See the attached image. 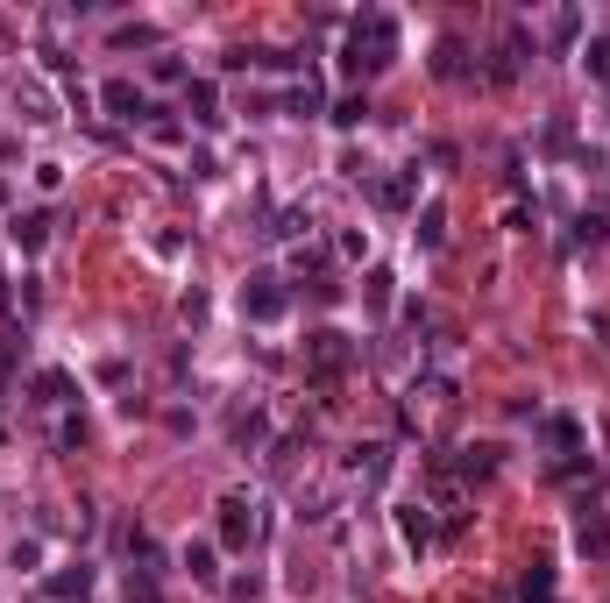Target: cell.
I'll list each match as a JSON object with an SVG mask.
<instances>
[{
	"mask_svg": "<svg viewBox=\"0 0 610 603\" xmlns=\"http://www.w3.org/2000/svg\"><path fill=\"white\" fill-rule=\"evenodd\" d=\"M391 57H398V15H384V8H362V15L348 22L341 71H348V79H376V71H391Z\"/></svg>",
	"mask_w": 610,
	"mask_h": 603,
	"instance_id": "obj_1",
	"label": "cell"
},
{
	"mask_svg": "<svg viewBox=\"0 0 610 603\" xmlns=\"http://www.w3.org/2000/svg\"><path fill=\"white\" fill-rule=\"evenodd\" d=\"M348 362H355V341H348V334H334V327L305 334V369H313L320 384H334V376H348Z\"/></svg>",
	"mask_w": 610,
	"mask_h": 603,
	"instance_id": "obj_2",
	"label": "cell"
},
{
	"mask_svg": "<svg viewBox=\"0 0 610 603\" xmlns=\"http://www.w3.org/2000/svg\"><path fill=\"white\" fill-rule=\"evenodd\" d=\"M284 306H291V291H284V277L256 270V277L242 284V313H249V320H284Z\"/></svg>",
	"mask_w": 610,
	"mask_h": 603,
	"instance_id": "obj_3",
	"label": "cell"
},
{
	"mask_svg": "<svg viewBox=\"0 0 610 603\" xmlns=\"http://www.w3.org/2000/svg\"><path fill=\"white\" fill-rule=\"evenodd\" d=\"M220 540H227V547H249V540H256V504H249L242 490L220 497Z\"/></svg>",
	"mask_w": 610,
	"mask_h": 603,
	"instance_id": "obj_4",
	"label": "cell"
},
{
	"mask_svg": "<svg viewBox=\"0 0 610 603\" xmlns=\"http://www.w3.org/2000/svg\"><path fill=\"white\" fill-rule=\"evenodd\" d=\"M575 547H582L589 561H610V511L575 504Z\"/></svg>",
	"mask_w": 610,
	"mask_h": 603,
	"instance_id": "obj_5",
	"label": "cell"
},
{
	"mask_svg": "<svg viewBox=\"0 0 610 603\" xmlns=\"http://www.w3.org/2000/svg\"><path fill=\"white\" fill-rule=\"evenodd\" d=\"M100 107H107L114 121H149V114H157V107H149V93H142L135 79H114V86L100 93Z\"/></svg>",
	"mask_w": 610,
	"mask_h": 603,
	"instance_id": "obj_6",
	"label": "cell"
},
{
	"mask_svg": "<svg viewBox=\"0 0 610 603\" xmlns=\"http://www.w3.org/2000/svg\"><path fill=\"white\" fill-rule=\"evenodd\" d=\"M348 476H362V490H376V483L391 476V447L384 440H362L355 455H348Z\"/></svg>",
	"mask_w": 610,
	"mask_h": 603,
	"instance_id": "obj_7",
	"label": "cell"
},
{
	"mask_svg": "<svg viewBox=\"0 0 610 603\" xmlns=\"http://www.w3.org/2000/svg\"><path fill=\"white\" fill-rule=\"evenodd\" d=\"M525 57H532V43H525V29H511V36L497 43V64H490V79H497V86H511L518 71H525Z\"/></svg>",
	"mask_w": 610,
	"mask_h": 603,
	"instance_id": "obj_8",
	"label": "cell"
},
{
	"mask_svg": "<svg viewBox=\"0 0 610 603\" xmlns=\"http://www.w3.org/2000/svg\"><path fill=\"white\" fill-rule=\"evenodd\" d=\"M284 114H298V121H313V114H327V86L313 79V71H305V79L284 93Z\"/></svg>",
	"mask_w": 610,
	"mask_h": 603,
	"instance_id": "obj_9",
	"label": "cell"
},
{
	"mask_svg": "<svg viewBox=\"0 0 610 603\" xmlns=\"http://www.w3.org/2000/svg\"><path fill=\"white\" fill-rule=\"evenodd\" d=\"M185 114L199 121V128H220L227 114H220V93H213V79H192L185 86Z\"/></svg>",
	"mask_w": 610,
	"mask_h": 603,
	"instance_id": "obj_10",
	"label": "cell"
},
{
	"mask_svg": "<svg viewBox=\"0 0 610 603\" xmlns=\"http://www.w3.org/2000/svg\"><path fill=\"white\" fill-rule=\"evenodd\" d=\"M398 533H405L412 554H426V547H433V511H426V504H398Z\"/></svg>",
	"mask_w": 610,
	"mask_h": 603,
	"instance_id": "obj_11",
	"label": "cell"
},
{
	"mask_svg": "<svg viewBox=\"0 0 610 603\" xmlns=\"http://www.w3.org/2000/svg\"><path fill=\"white\" fill-rule=\"evenodd\" d=\"M86 589H93V568H86V561H71V568H57V575L43 582L50 603H71V596H86Z\"/></svg>",
	"mask_w": 610,
	"mask_h": 603,
	"instance_id": "obj_12",
	"label": "cell"
},
{
	"mask_svg": "<svg viewBox=\"0 0 610 603\" xmlns=\"http://www.w3.org/2000/svg\"><path fill=\"white\" fill-rule=\"evenodd\" d=\"M433 71H440V79H469V43L462 36H440L433 43Z\"/></svg>",
	"mask_w": 610,
	"mask_h": 603,
	"instance_id": "obj_13",
	"label": "cell"
},
{
	"mask_svg": "<svg viewBox=\"0 0 610 603\" xmlns=\"http://www.w3.org/2000/svg\"><path fill=\"white\" fill-rule=\"evenodd\" d=\"M540 440L554 447V455H575V447H582V426H575L568 412H547V419H540Z\"/></svg>",
	"mask_w": 610,
	"mask_h": 603,
	"instance_id": "obj_14",
	"label": "cell"
},
{
	"mask_svg": "<svg viewBox=\"0 0 610 603\" xmlns=\"http://www.w3.org/2000/svg\"><path fill=\"white\" fill-rule=\"evenodd\" d=\"M15 107H22V121H29V128H50V121H57V114H50V93H43L36 79H22V86H15Z\"/></svg>",
	"mask_w": 610,
	"mask_h": 603,
	"instance_id": "obj_15",
	"label": "cell"
},
{
	"mask_svg": "<svg viewBox=\"0 0 610 603\" xmlns=\"http://www.w3.org/2000/svg\"><path fill=\"white\" fill-rule=\"evenodd\" d=\"M8 235H15V249L36 256V249L50 242V213H15V220H8Z\"/></svg>",
	"mask_w": 610,
	"mask_h": 603,
	"instance_id": "obj_16",
	"label": "cell"
},
{
	"mask_svg": "<svg viewBox=\"0 0 610 603\" xmlns=\"http://www.w3.org/2000/svg\"><path fill=\"white\" fill-rule=\"evenodd\" d=\"M412 185H419V171L384 178V185H376V206H384V213H412Z\"/></svg>",
	"mask_w": 610,
	"mask_h": 603,
	"instance_id": "obj_17",
	"label": "cell"
},
{
	"mask_svg": "<svg viewBox=\"0 0 610 603\" xmlns=\"http://www.w3.org/2000/svg\"><path fill=\"white\" fill-rule=\"evenodd\" d=\"M29 391H36V405H71V398H79V384H71L64 369H43V376H36Z\"/></svg>",
	"mask_w": 610,
	"mask_h": 603,
	"instance_id": "obj_18",
	"label": "cell"
},
{
	"mask_svg": "<svg viewBox=\"0 0 610 603\" xmlns=\"http://www.w3.org/2000/svg\"><path fill=\"white\" fill-rule=\"evenodd\" d=\"M305 228H313V206H284V213L270 220V228H263V235H270V242H298Z\"/></svg>",
	"mask_w": 610,
	"mask_h": 603,
	"instance_id": "obj_19",
	"label": "cell"
},
{
	"mask_svg": "<svg viewBox=\"0 0 610 603\" xmlns=\"http://www.w3.org/2000/svg\"><path fill=\"white\" fill-rule=\"evenodd\" d=\"M454 469H462L469 483H483V476L497 469V447H454Z\"/></svg>",
	"mask_w": 610,
	"mask_h": 603,
	"instance_id": "obj_20",
	"label": "cell"
},
{
	"mask_svg": "<svg viewBox=\"0 0 610 603\" xmlns=\"http://www.w3.org/2000/svg\"><path fill=\"white\" fill-rule=\"evenodd\" d=\"M412 398H433V405H447V398H454V376H447V369H419V376H412Z\"/></svg>",
	"mask_w": 610,
	"mask_h": 603,
	"instance_id": "obj_21",
	"label": "cell"
},
{
	"mask_svg": "<svg viewBox=\"0 0 610 603\" xmlns=\"http://www.w3.org/2000/svg\"><path fill=\"white\" fill-rule=\"evenodd\" d=\"M263 440H270V419H263V412H242V419H235V447H242V455H256Z\"/></svg>",
	"mask_w": 610,
	"mask_h": 603,
	"instance_id": "obj_22",
	"label": "cell"
},
{
	"mask_svg": "<svg viewBox=\"0 0 610 603\" xmlns=\"http://www.w3.org/2000/svg\"><path fill=\"white\" fill-rule=\"evenodd\" d=\"M518 596H525V603H554V568L532 561V568H525V582H518Z\"/></svg>",
	"mask_w": 610,
	"mask_h": 603,
	"instance_id": "obj_23",
	"label": "cell"
},
{
	"mask_svg": "<svg viewBox=\"0 0 610 603\" xmlns=\"http://www.w3.org/2000/svg\"><path fill=\"white\" fill-rule=\"evenodd\" d=\"M412 235H419V249H440V242H447V206H426Z\"/></svg>",
	"mask_w": 610,
	"mask_h": 603,
	"instance_id": "obj_24",
	"label": "cell"
},
{
	"mask_svg": "<svg viewBox=\"0 0 610 603\" xmlns=\"http://www.w3.org/2000/svg\"><path fill=\"white\" fill-rule=\"evenodd\" d=\"M582 64H589V79H596V86H610V36H589Z\"/></svg>",
	"mask_w": 610,
	"mask_h": 603,
	"instance_id": "obj_25",
	"label": "cell"
},
{
	"mask_svg": "<svg viewBox=\"0 0 610 603\" xmlns=\"http://www.w3.org/2000/svg\"><path fill=\"white\" fill-rule=\"evenodd\" d=\"M149 43H164L149 22H121V29H114V50H149Z\"/></svg>",
	"mask_w": 610,
	"mask_h": 603,
	"instance_id": "obj_26",
	"label": "cell"
},
{
	"mask_svg": "<svg viewBox=\"0 0 610 603\" xmlns=\"http://www.w3.org/2000/svg\"><path fill=\"white\" fill-rule=\"evenodd\" d=\"M575 36H582V8H561L554 15V50H575Z\"/></svg>",
	"mask_w": 610,
	"mask_h": 603,
	"instance_id": "obj_27",
	"label": "cell"
},
{
	"mask_svg": "<svg viewBox=\"0 0 610 603\" xmlns=\"http://www.w3.org/2000/svg\"><path fill=\"white\" fill-rule=\"evenodd\" d=\"M185 568H192V582H213V575H220V568H213V547H206V540H192V547H185Z\"/></svg>",
	"mask_w": 610,
	"mask_h": 603,
	"instance_id": "obj_28",
	"label": "cell"
},
{
	"mask_svg": "<svg viewBox=\"0 0 610 603\" xmlns=\"http://www.w3.org/2000/svg\"><path fill=\"white\" fill-rule=\"evenodd\" d=\"M362 298H369V313H384V306H391V270H369Z\"/></svg>",
	"mask_w": 610,
	"mask_h": 603,
	"instance_id": "obj_29",
	"label": "cell"
},
{
	"mask_svg": "<svg viewBox=\"0 0 610 603\" xmlns=\"http://www.w3.org/2000/svg\"><path fill=\"white\" fill-rule=\"evenodd\" d=\"M128 603H164V596H157V575H142V568H128Z\"/></svg>",
	"mask_w": 610,
	"mask_h": 603,
	"instance_id": "obj_30",
	"label": "cell"
},
{
	"mask_svg": "<svg viewBox=\"0 0 610 603\" xmlns=\"http://www.w3.org/2000/svg\"><path fill=\"white\" fill-rule=\"evenodd\" d=\"M603 235H610V213H582L575 220V242H603Z\"/></svg>",
	"mask_w": 610,
	"mask_h": 603,
	"instance_id": "obj_31",
	"label": "cell"
},
{
	"mask_svg": "<svg viewBox=\"0 0 610 603\" xmlns=\"http://www.w3.org/2000/svg\"><path fill=\"white\" fill-rule=\"evenodd\" d=\"M362 114H369V100H362V93H348V100H341V107H334V121H341V128H355V121H362Z\"/></svg>",
	"mask_w": 610,
	"mask_h": 603,
	"instance_id": "obj_32",
	"label": "cell"
},
{
	"mask_svg": "<svg viewBox=\"0 0 610 603\" xmlns=\"http://www.w3.org/2000/svg\"><path fill=\"white\" fill-rule=\"evenodd\" d=\"M57 447H86V419H64L57 426Z\"/></svg>",
	"mask_w": 610,
	"mask_h": 603,
	"instance_id": "obj_33",
	"label": "cell"
},
{
	"mask_svg": "<svg viewBox=\"0 0 610 603\" xmlns=\"http://www.w3.org/2000/svg\"><path fill=\"white\" fill-rule=\"evenodd\" d=\"M0 306H8V284H0Z\"/></svg>",
	"mask_w": 610,
	"mask_h": 603,
	"instance_id": "obj_34",
	"label": "cell"
}]
</instances>
